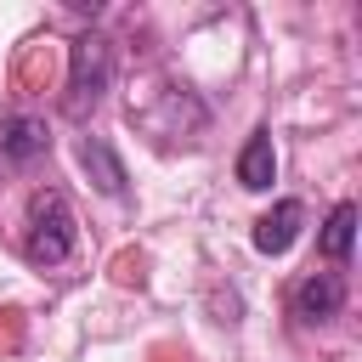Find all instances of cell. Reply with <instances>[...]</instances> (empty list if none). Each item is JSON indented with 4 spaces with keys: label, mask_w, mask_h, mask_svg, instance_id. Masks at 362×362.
<instances>
[{
    "label": "cell",
    "mask_w": 362,
    "mask_h": 362,
    "mask_svg": "<svg viewBox=\"0 0 362 362\" xmlns=\"http://www.w3.org/2000/svg\"><path fill=\"white\" fill-rule=\"evenodd\" d=\"M351 243H356V204H334V215L322 226V255L328 260H351Z\"/></svg>",
    "instance_id": "8"
},
{
    "label": "cell",
    "mask_w": 362,
    "mask_h": 362,
    "mask_svg": "<svg viewBox=\"0 0 362 362\" xmlns=\"http://www.w3.org/2000/svg\"><path fill=\"white\" fill-rule=\"evenodd\" d=\"M300 221H305L300 198H277V204L255 221V249H260V255H283V249L300 238Z\"/></svg>",
    "instance_id": "6"
},
{
    "label": "cell",
    "mask_w": 362,
    "mask_h": 362,
    "mask_svg": "<svg viewBox=\"0 0 362 362\" xmlns=\"http://www.w3.org/2000/svg\"><path fill=\"white\" fill-rule=\"evenodd\" d=\"M345 311V277L339 272H311L300 288H294V317L300 322H328Z\"/></svg>",
    "instance_id": "4"
},
{
    "label": "cell",
    "mask_w": 362,
    "mask_h": 362,
    "mask_svg": "<svg viewBox=\"0 0 362 362\" xmlns=\"http://www.w3.org/2000/svg\"><path fill=\"white\" fill-rule=\"evenodd\" d=\"M113 85V40L102 28H85L74 45H68V90H62V113L68 119H85L96 113V102L107 96Z\"/></svg>",
    "instance_id": "1"
},
{
    "label": "cell",
    "mask_w": 362,
    "mask_h": 362,
    "mask_svg": "<svg viewBox=\"0 0 362 362\" xmlns=\"http://www.w3.org/2000/svg\"><path fill=\"white\" fill-rule=\"evenodd\" d=\"M74 158H79V170H85L107 198H124V164H119V153H113L102 136H79V141H74Z\"/></svg>",
    "instance_id": "5"
},
{
    "label": "cell",
    "mask_w": 362,
    "mask_h": 362,
    "mask_svg": "<svg viewBox=\"0 0 362 362\" xmlns=\"http://www.w3.org/2000/svg\"><path fill=\"white\" fill-rule=\"evenodd\" d=\"M74 243H79V221H74L68 198H62L57 187L34 192V198H28V232H23V255H28L34 266H62V260L74 255Z\"/></svg>",
    "instance_id": "2"
},
{
    "label": "cell",
    "mask_w": 362,
    "mask_h": 362,
    "mask_svg": "<svg viewBox=\"0 0 362 362\" xmlns=\"http://www.w3.org/2000/svg\"><path fill=\"white\" fill-rule=\"evenodd\" d=\"M45 153H51L45 119H34V113H6L0 119V170H23V164H34Z\"/></svg>",
    "instance_id": "3"
},
{
    "label": "cell",
    "mask_w": 362,
    "mask_h": 362,
    "mask_svg": "<svg viewBox=\"0 0 362 362\" xmlns=\"http://www.w3.org/2000/svg\"><path fill=\"white\" fill-rule=\"evenodd\" d=\"M272 175H277V147H272V130H255V136L243 141V153H238V181H243L249 192H266V187H272Z\"/></svg>",
    "instance_id": "7"
}]
</instances>
